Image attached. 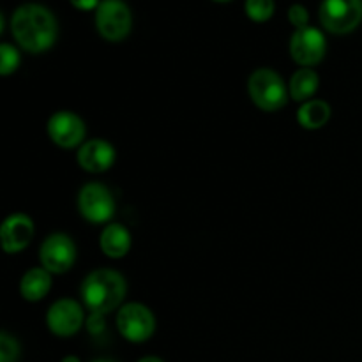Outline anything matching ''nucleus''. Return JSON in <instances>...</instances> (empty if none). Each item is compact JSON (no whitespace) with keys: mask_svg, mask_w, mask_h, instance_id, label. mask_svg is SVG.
Masks as SVG:
<instances>
[{"mask_svg":"<svg viewBox=\"0 0 362 362\" xmlns=\"http://www.w3.org/2000/svg\"><path fill=\"white\" fill-rule=\"evenodd\" d=\"M20 52L13 45H9V42H2L0 45V74L2 76L13 74L20 67Z\"/></svg>","mask_w":362,"mask_h":362,"instance_id":"nucleus-19","label":"nucleus"},{"mask_svg":"<svg viewBox=\"0 0 362 362\" xmlns=\"http://www.w3.org/2000/svg\"><path fill=\"white\" fill-rule=\"evenodd\" d=\"M83 308L73 299L57 300L46 313V325L52 334L59 336V338H71L83 327Z\"/></svg>","mask_w":362,"mask_h":362,"instance_id":"nucleus-10","label":"nucleus"},{"mask_svg":"<svg viewBox=\"0 0 362 362\" xmlns=\"http://www.w3.org/2000/svg\"><path fill=\"white\" fill-rule=\"evenodd\" d=\"M244 9H246L247 18L251 21H257V23H264L269 21L274 14V0H246L244 4Z\"/></svg>","mask_w":362,"mask_h":362,"instance_id":"nucleus-18","label":"nucleus"},{"mask_svg":"<svg viewBox=\"0 0 362 362\" xmlns=\"http://www.w3.org/2000/svg\"><path fill=\"white\" fill-rule=\"evenodd\" d=\"M247 92L251 101L264 112H278L290 98L288 87L283 78L269 67H260L250 74Z\"/></svg>","mask_w":362,"mask_h":362,"instance_id":"nucleus-3","label":"nucleus"},{"mask_svg":"<svg viewBox=\"0 0 362 362\" xmlns=\"http://www.w3.org/2000/svg\"><path fill=\"white\" fill-rule=\"evenodd\" d=\"M117 152L110 141L94 138L85 141L78 151V165L90 173H103L115 165Z\"/></svg>","mask_w":362,"mask_h":362,"instance_id":"nucleus-13","label":"nucleus"},{"mask_svg":"<svg viewBox=\"0 0 362 362\" xmlns=\"http://www.w3.org/2000/svg\"><path fill=\"white\" fill-rule=\"evenodd\" d=\"M52 288V272L45 267H34L23 274L20 281V293L28 303H39Z\"/></svg>","mask_w":362,"mask_h":362,"instance_id":"nucleus-15","label":"nucleus"},{"mask_svg":"<svg viewBox=\"0 0 362 362\" xmlns=\"http://www.w3.org/2000/svg\"><path fill=\"white\" fill-rule=\"evenodd\" d=\"M288 20L296 27V30L310 27V13H308V9L303 4H293V6H290Z\"/></svg>","mask_w":362,"mask_h":362,"instance_id":"nucleus-21","label":"nucleus"},{"mask_svg":"<svg viewBox=\"0 0 362 362\" xmlns=\"http://www.w3.org/2000/svg\"><path fill=\"white\" fill-rule=\"evenodd\" d=\"M60 362H81V361L78 359L76 356H67V357H64V359L60 361Z\"/></svg>","mask_w":362,"mask_h":362,"instance_id":"nucleus-25","label":"nucleus"},{"mask_svg":"<svg viewBox=\"0 0 362 362\" xmlns=\"http://www.w3.org/2000/svg\"><path fill=\"white\" fill-rule=\"evenodd\" d=\"M126 293V279L113 269L92 271L80 286L81 300L90 313L108 315L117 308H122Z\"/></svg>","mask_w":362,"mask_h":362,"instance_id":"nucleus-2","label":"nucleus"},{"mask_svg":"<svg viewBox=\"0 0 362 362\" xmlns=\"http://www.w3.org/2000/svg\"><path fill=\"white\" fill-rule=\"evenodd\" d=\"M87 127L85 122L69 110H60L53 113L48 120V136L49 140L60 148H74L85 144Z\"/></svg>","mask_w":362,"mask_h":362,"instance_id":"nucleus-11","label":"nucleus"},{"mask_svg":"<svg viewBox=\"0 0 362 362\" xmlns=\"http://www.w3.org/2000/svg\"><path fill=\"white\" fill-rule=\"evenodd\" d=\"M99 246L108 258H113V260L124 258L131 250L129 230L119 223H110L103 228L101 237H99Z\"/></svg>","mask_w":362,"mask_h":362,"instance_id":"nucleus-14","label":"nucleus"},{"mask_svg":"<svg viewBox=\"0 0 362 362\" xmlns=\"http://www.w3.org/2000/svg\"><path fill=\"white\" fill-rule=\"evenodd\" d=\"M117 329L131 343H145L156 332V317L145 304L127 303L117 311Z\"/></svg>","mask_w":362,"mask_h":362,"instance_id":"nucleus-5","label":"nucleus"},{"mask_svg":"<svg viewBox=\"0 0 362 362\" xmlns=\"http://www.w3.org/2000/svg\"><path fill=\"white\" fill-rule=\"evenodd\" d=\"M133 14L124 0H103L95 9V28L110 42H119L129 35Z\"/></svg>","mask_w":362,"mask_h":362,"instance_id":"nucleus-4","label":"nucleus"},{"mask_svg":"<svg viewBox=\"0 0 362 362\" xmlns=\"http://www.w3.org/2000/svg\"><path fill=\"white\" fill-rule=\"evenodd\" d=\"M318 85H320V78H318L317 71L311 69V67H303V69L296 71L290 78V98L299 103L311 101V98L317 94Z\"/></svg>","mask_w":362,"mask_h":362,"instance_id":"nucleus-16","label":"nucleus"},{"mask_svg":"<svg viewBox=\"0 0 362 362\" xmlns=\"http://www.w3.org/2000/svg\"><path fill=\"white\" fill-rule=\"evenodd\" d=\"M327 52V41L322 30L306 27L296 30L290 37V55L293 62L303 67H313L324 60Z\"/></svg>","mask_w":362,"mask_h":362,"instance_id":"nucleus-9","label":"nucleus"},{"mask_svg":"<svg viewBox=\"0 0 362 362\" xmlns=\"http://www.w3.org/2000/svg\"><path fill=\"white\" fill-rule=\"evenodd\" d=\"M34 221L27 214H11L0 226V240L6 253L14 255L23 251L34 239Z\"/></svg>","mask_w":362,"mask_h":362,"instance_id":"nucleus-12","label":"nucleus"},{"mask_svg":"<svg viewBox=\"0 0 362 362\" xmlns=\"http://www.w3.org/2000/svg\"><path fill=\"white\" fill-rule=\"evenodd\" d=\"M20 343L9 332L2 331L0 334V362H18L20 359Z\"/></svg>","mask_w":362,"mask_h":362,"instance_id":"nucleus-20","label":"nucleus"},{"mask_svg":"<svg viewBox=\"0 0 362 362\" xmlns=\"http://www.w3.org/2000/svg\"><path fill=\"white\" fill-rule=\"evenodd\" d=\"M320 23L336 35L350 34L362 21V0H324L320 6Z\"/></svg>","mask_w":362,"mask_h":362,"instance_id":"nucleus-6","label":"nucleus"},{"mask_svg":"<svg viewBox=\"0 0 362 362\" xmlns=\"http://www.w3.org/2000/svg\"><path fill=\"white\" fill-rule=\"evenodd\" d=\"M11 34L28 53L48 52L59 37V23L48 7L41 4H23L11 16Z\"/></svg>","mask_w":362,"mask_h":362,"instance_id":"nucleus-1","label":"nucleus"},{"mask_svg":"<svg viewBox=\"0 0 362 362\" xmlns=\"http://www.w3.org/2000/svg\"><path fill=\"white\" fill-rule=\"evenodd\" d=\"M90 362H115V361H112V359H95V361H90Z\"/></svg>","mask_w":362,"mask_h":362,"instance_id":"nucleus-26","label":"nucleus"},{"mask_svg":"<svg viewBox=\"0 0 362 362\" xmlns=\"http://www.w3.org/2000/svg\"><path fill=\"white\" fill-rule=\"evenodd\" d=\"M78 211L92 225L108 223L115 214V200L105 184L88 182L78 193Z\"/></svg>","mask_w":362,"mask_h":362,"instance_id":"nucleus-7","label":"nucleus"},{"mask_svg":"<svg viewBox=\"0 0 362 362\" xmlns=\"http://www.w3.org/2000/svg\"><path fill=\"white\" fill-rule=\"evenodd\" d=\"M69 2L80 11H95L103 0H69Z\"/></svg>","mask_w":362,"mask_h":362,"instance_id":"nucleus-23","label":"nucleus"},{"mask_svg":"<svg viewBox=\"0 0 362 362\" xmlns=\"http://www.w3.org/2000/svg\"><path fill=\"white\" fill-rule=\"evenodd\" d=\"M331 119V106L322 99H311L303 103L297 112V120L304 129H320Z\"/></svg>","mask_w":362,"mask_h":362,"instance_id":"nucleus-17","label":"nucleus"},{"mask_svg":"<svg viewBox=\"0 0 362 362\" xmlns=\"http://www.w3.org/2000/svg\"><path fill=\"white\" fill-rule=\"evenodd\" d=\"M212 2H219V4H223V2H230V0H212Z\"/></svg>","mask_w":362,"mask_h":362,"instance_id":"nucleus-27","label":"nucleus"},{"mask_svg":"<svg viewBox=\"0 0 362 362\" xmlns=\"http://www.w3.org/2000/svg\"><path fill=\"white\" fill-rule=\"evenodd\" d=\"M85 327H87V331L90 332L92 336L103 334V332H105V329H106L105 315L90 313L87 317V320H85Z\"/></svg>","mask_w":362,"mask_h":362,"instance_id":"nucleus-22","label":"nucleus"},{"mask_svg":"<svg viewBox=\"0 0 362 362\" xmlns=\"http://www.w3.org/2000/svg\"><path fill=\"white\" fill-rule=\"evenodd\" d=\"M138 362H165L163 359H159V357H154V356H148V357H144V359H140Z\"/></svg>","mask_w":362,"mask_h":362,"instance_id":"nucleus-24","label":"nucleus"},{"mask_svg":"<svg viewBox=\"0 0 362 362\" xmlns=\"http://www.w3.org/2000/svg\"><path fill=\"white\" fill-rule=\"evenodd\" d=\"M39 262L52 274H64L76 262V244L66 233H52L39 247Z\"/></svg>","mask_w":362,"mask_h":362,"instance_id":"nucleus-8","label":"nucleus"}]
</instances>
